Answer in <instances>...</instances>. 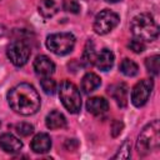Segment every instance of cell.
<instances>
[{
    "mask_svg": "<svg viewBox=\"0 0 160 160\" xmlns=\"http://www.w3.org/2000/svg\"><path fill=\"white\" fill-rule=\"evenodd\" d=\"M152 88H154V82L151 79H144V80H140L139 82H136L131 90L132 105L136 108L144 106L151 95Z\"/></svg>",
    "mask_w": 160,
    "mask_h": 160,
    "instance_id": "obj_8",
    "label": "cell"
},
{
    "mask_svg": "<svg viewBox=\"0 0 160 160\" xmlns=\"http://www.w3.org/2000/svg\"><path fill=\"white\" fill-rule=\"evenodd\" d=\"M130 31L134 39L142 42H150L156 40L159 35V26L150 14L142 12L132 18L130 22Z\"/></svg>",
    "mask_w": 160,
    "mask_h": 160,
    "instance_id": "obj_2",
    "label": "cell"
},
{
    "mask_svg": "<svg viewBox=\"0 0 160 160\" xmlns=\"http://www.w3.org/2000/svg\"><path fill=\"white\" fill-rule=\"evenodd\" d=\"M119 21H120V18L116 12L109 9H104L99 14H96L92 28L98 35H106L118 26Z\"/></svg>",
    "mask_w": 160,
    "mask_h": 160,
    "instance_id": "obj_6",
    "label": "cell"
},
{
    "mask_svg": "<svg viewBox=\"0 0 160 160\" xmlns=\"http://www.w3.org/2000/svg\"><path fill=\"white\" fill-rule=\"evenodd\" d=\"M114 60H115L114 52L109 49H102L100 52H96L94 59V65L101 71H108L112 68Z\"/></svg>",
    "mask_w": 160,
    "mask_h": 160,
    "instance_id": "obj_12",
    "label": "cell"
},
{
    "mask_svg": "<svg viewBox=\"0 0 160 160\" xmlns=\"http://www.w3.org/2000/svg\"><path fill=\"white\" fill-rule=\"evenodd\" d=\"M122 122L121 121H119V120H115L114 122H112V125H111V135L114 136V138H116L120 132H121V130H122Z\"/></svg>",
    "mask_w": 160,
    "mask_h": 160,
    "instance_id": "obj_25",
    "label": "cell"
},
{
    "mask_svg": "<svg viewBox=\"0 0 160 160\" xmlns=\"http://www.w3.org/2000/svg\"><path fill=\"white\" fill-rule=\"evenodd\" d=\"M105 1L111 2V4H115V2H119V1H121V0H105Z\"/></svg>",
    "mask_w": 160,
    "mask_h": 160,
    "instance_id": "obj_27",
    "label": "cell"
},
{
    "mask_svg": "<svg viewBox=\"0 0 160 160\" xmlns=\"http://www.w3.org/2000/svg\"><path fill=\"white\" fill-rule=\"evenodd\" d=\"M34 70L39 76L48 78L55 72V64L46 55H39L34 60Z\"/></svg>",
    "mask_w": 160,
    "mask_h": 160,
    "instance_id": "obj_9",
    "label": "cell"
},
{
    "mask_svg": "<svg viewBox=\"0 0 160 160\" xmlns=\"http://www.w3.org/2000/svg\"><path fill=\"white\" fill-rule=\"evenodd\" d=\"M145 66H146V70L150 74L158 75L159 74V68H160V56L159 55H152V56L148 58L145 60Z\"/></svg>",
    "mask_w": 160,
    "mask_h": 160,
    "instance_id": "obj_20",
    "label": "cell"
},
{
    "mask_svg": "<svg viewBox=\"0 0 160 160\" xmlns=\"http://www.w3.org/2000/svg\"><path fill=\"white\" fill-rule=\"evenodd\" d=\"M31 150L36 154H45L51 148V139L46 132H39L36 134L31 140Z\"/></svg>",
    "mask_w": 160,
    "mask_h": 160,
    "instance_id": "obj_13",
    "label": "cell"
},
{
    "mask_svg": "<svg viewBox=\"0 0 160 160\" xmlns=\"http://www.w3.org/2000/svg\"><path fill=\"white\" fill-rule=\"evenodd\" d=\"M30 54L31 51H30L29 45L22 40H15L10 42L6 50V55L9 60L15 66H24L28 62Z\"/></svg>",
    "mask_w": 160,
    "mask_h": 160,
    "instance_id": "obj_7",
    "label": "cell"
},
{
    "mask_svg": "<svg viewBox=\"0 0 160 160\" xmlns=\"http://www.w3.org/2000/svg\"><path fill=\"white\" fill-rule=\"evenodd\" d=\"M96 51H95V46L92 44V41H88L82 52V61L85 65H92L94 64V59H95Z\"/></svg>",
    "mask_w": 160,
    "mask_h": 160,
    "instance_id": "obj_19",
    "label": "cell"
},
{
    "mask_svg": "<svg viewBox=\"0 0 160 160\" xmlns=\"http://www.w3.org/2000/svg\"><path fill=\"white\" fill-rule=\"evenodd\" d=\"M14 130H15L16 134H19L20 136H29V135H31V134L34 132V126H32L31 124H29V122L22 121V122L15 124Z\"/></svg>",
    "mask_w": 160,
    "mask_h": 160,
    "instance_id": "obj_22",
    "label": "cell"
},
{
    "mask_svg": "<svg viewBox=\"0 0 160 160\" xmlns=\"http://www.w3.org/2000/svg\"><path fill=\"white\" fill-rule=\"evenodd\" d=\"M61 8H62L61 0H40L38 5L39 14L45 19L55 16Z\"/></svg>",
    "mask_w": 160,
    "mask_h": 160,
    "instance_id": "obj_10",
    "label": "cell"
},
{
    "mask_svg": "<svg viewBox=\"0 0 160 160\" xmlns=\"http://www.w3.org/2000/svg\"><path fill=\"white\" fill-rule=\"evenodd\" d=\"M40 85H41L42 90H44L46 94H50V95H52V94L55 92V90H56V82H55V80H54L51 76L41 78Z\"/></svg>",
    "mask_w": 160,
    "mask_h": 160,
    "instance_id": "obj_23",
    "label": "cell"
},
{
    "mask_svg": "<svg viewBox=\"0 0 160 160\" xmlns=\"http://www.w3.org/2000/svg\"><path fill=\"white\" fill-rule=\"evenodd\" d=\"M101 85V79L95 72H86L81 79V90L84 94L95 91Z\"/></svg>",
    "mask_w": 160,
    "mask_h": 160,
    "instance_id": "obj_17",
    "label": "cell"
},
{
    "mask_svg": "<svg viewBox=\"0 0 160 160\" xmlns=\"http://www.w3.org/2000/svg\"><path fill=\"white\" fill-rule=\"evenodd\" d=\"M120 71L125 75V76H129V78H132L135 76L138 72H139V66L135 61L130 60V59H124L121 62H120Z\"/></svg>",
    "mask_w": 160,
    "mask_h": 160,
    "instance_id": "obj_18",
    "label": "cell"
},
{
    "mask_svg": "<svg viewBox=\"0 0 160 160\" xmlns=\"http://www.w3.org/2000/svg\"><path fill=\"white\" fill-rule=\"evenodd\" d=\"M65 9H66L68 11H70V12L78 14L79 10H80V6H79V4H78L76 1H71V2H69V4L65 6Z\"/></svg>",
    "mask_w": 160,
    "mask_h": 160,
    "instance_id": "obj_26",
    "label": "cell"
},
{
    "mask_svg": "<svg viewBox=\"0 0 160 160\" xmlns=\"http://www.w3.org/2000/svg\"><path fill=\"white\" fill-rule=\"evenodd\" d=\"M0 146L8 154H16L21 150L22 142L15 135H12L10 132H5L0 136Z\"/></svg>",
    "mask_w": 160,
    "mask_h": 160,
    "instance_id": "obj_11",
    "label": "cell"
},
{
    "mask_svg": "<svg viewBox=\"0 0 160 160\" xmlns=\"http://www.w3.org/2000/svg\"><path fill=\"white\" fill-rule=\"evenodd\" d=\"M160 142V125L158 120H154L145 125L138 136L136 150L140 155H148L154 150H158Z\"/></svg>",
    "mask_w": 160,
    "mask_h": 160,
    "instance_id": "obj_3",
    "label": "cell"
},
{
    "mask_svg": "<svg viewBox=\"0 0 160 160\" xmlns=\"http://www.w3.org/2000/svg\"><path fill=\"white\" fill-rule=\"evenodd\" d=\"M128 46H129V49L132 50L135 54H140V52H142V51L145 50V42L138 40V39L130 40V42L128 44Z\"/></svg>",
    "mask_w": 160,
    "mask_h": 160,
    "instance_id": "obj_24",
    "label": "cell"
},
{
    "mask_svg": "<svg viewBox=\"0 0 160 160\" xmlns=\"http://www.w3.org/2000/svg\"><path fill=\"white\" fill-rule=\"evenodd\" d=\"M130 155H131V142H130L129 139H126V140L121 144V146L119 148L118 152H116L112 158H114V159H129Z\"/></svg>",
    "mask_w": 160,
    "mask_h": 160,
    "instance_id": "obj_21",
    "label": "cell"
},
{
    "mask_svg": "<svg viewBox=\"0 0 160 160\" xmlns=\"http://www.w3.org/2000/svg\"><path fill=\"white\" fill-rule=\"evenodd\" d=\"M45 125L50 130H59L66 126V119L62 112L58 110L50 111L45 118Z\"/></svg>",
    "mask_w": 160,
    "mask_h": 160,
    "instance_id": "obj_16",
    "label": "cell"
},
{
    "mask_svg": "<svg viewBox=\"0 0 160 160\" xmlns=\"http://www.w3.org/2000/svg\"><path fill=\"white\" fill-rule=\"evenodd\" d=\"M59 98L64 105V108L70 114H78L81 109V95L79 89L70 81L65 80L60 84L59 88Z\"/></svg>",
    "mask_w": 160,
    "mask_h": 160,
    "instance_id": "obj_4",
    "label": "cell"
},
{
    "mask_svg": "<svg viewBox=\"0 0 160 160\" xmlns=\"http://www.w3.org/2000/svg\"><path fill=\"white\" fill-rule=\"evenodd\" d=\"M109 94L112 96V99L116 101V104L120 108H125L128 105V94H129V89L128 85L124 82L120 84H115L111 85L109 88Z\"/></svg>",
    "mask_w": 160,
    "mask_h": 160,
    "instance_id": "obj_14",
    "label": "cell"
},
{
    "mask_svg": "<svg viewBox=\"0 0 160 160\" xmlns=\"http://www.w3.org/2000/svg\"><path fill=\"white\" fill-rule=\"evenodd\" d=\"M9 106L20 115L29 116L38 112L40 109V95L30 84L21 82L15 85L8 92Z\"/></svg>",
    "mask_w": 160,
    "mask_h": 160,
    "instance_id": "obj_1",
    "label": "cell"
},
{
    "mask_svg": "<svg viewBox=\"0 0 160 160\" xmlns=\"http://www.w3.org/2000/svg\"><path fill=\"white\" fill-rule=\"evenodd\" d=\"M108 109H109V102L104 98L94 96V98H90L86 101V110L90 114L95 115V116H99V115L105 114L108 111Z\"/></svg>",
    "mask_w": 160,
    "mask_h": 160,
    "instance_id": "obj_15",
    "label": "cell"
},
{
    "mask_svg": "<svg viewBox=\"0 0 160 160\" xmlns=\"http://www.w3.org/2000/svg\"><path fill=\"white\" fill-rule=\"evenodd\" d=\"M75 36L71 32H56L46 38V48L55 55H66L75 46Z\"/></svg>",
    "mask_w": 160,
    "mask_h": 160,
    "instance_id": "obj_5",
    "label": "cell"
}]
</instances>
